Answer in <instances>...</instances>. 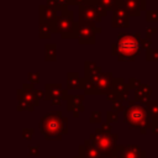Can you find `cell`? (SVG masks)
Wrapping results in <instances>:
<instances>
[{
  "mask_svg": "<svg viewBox=\"0 0 158 158\" xmlns=\"http://www.w3.org/2000/svg\"><path fill=\"white\" fill-rule=\"evenodd\" d=\"M112 109H114V111L116 112V111H121V110H123L125 107H123V105H122V101L117 100V101L112 102Z\"/></svg>",
  "mask_w": 158,
  "mask_h": 158,
  "instance_id": "cell-31",
  "label": "cell"
},
{
  "mask_svg": "<svg viewBox=\"0 0 158 158\" xmlns=\"http://www.w3.org/2000/svg\"><path fill=\"white\" fill-rule=\"evenodd\" d=\"M123 116L126 123H128L132 127L141 128L142 132H144V128L148 127L149 115L146 107L142 104H138L136 100H131L128 102V107L125 109Z\"/></svg>",
  "mask_w": 158,
  "mask_h": 158,
  "instance_id": "cell-3",
  "label": "cell"
},
{
  "mask_svg": "<svg viewBox=\"0 0 158 158\" xmlns=\"http://www.w3.org/2000/svg\"><path fill=\"white\" fill-rule=\"evenodd\" d=\"M117 60L120 62H133L141 53L142 46L139 40L135 35L118 33L117 35Z\"/></svg>",
  "mask_w": 158,
  "mask_h": 158,
  "instance_id": "cell-1",
  "label": "cell"
},
{
  "mask_svg": "<svg viewBox=\"0 0 158 158\" xmlns=\"http://www.w3.org/2000/svg\"><path fill=\"white\" fill-rule=\"evenodd\" d=\"M84 95H69L68 98V111H72L74 116H78L79 112L84 111L83 106Z\"/></svg>",
  "mask_w": 158,
  "mask_h": 158,
  "instance_id": "cell-15",
  "label": "cell"
},
{
  "mask_svg": "<svg viewBox=\"0 0 158 158\" xmlns=\"http://www.w3.org/2000/svg\"><path fill=\"white\" fill-rule=\"evenodd\" d=\"M85 80L79 75L77 72H68L67 73V88L70 90H78L84 89Z\"/></svg>",
  "mask_w": 158,
  "mask_h": 158,
  "instance_id": "cell-13",
  "label": "cell"
},
{
  "mask_svg": "<svg viewBox=\"0 0 158 158\" xmlns=\"http://www.w3.org/2000/svg\"><path fill=\"white\" fill-rule=\"evenodd\" d=\"M38 16H40V22L52 25L57 20V11L49 7L48 5L42 4L38 6Z\"/></svg>",
  "mask_w": 158,
  "mask_h": 158,
  "instance_id": "cell-12",
  "label": "cell"
},
{
  "mask_svg": "<svg viewBox=\"0 0 158 158\" xmlns=\"http://www.w3.org/2000/svg\"><path fill=\"white\" fill-rule=\"evenodd\" d=\"M152 94V86L149 84H142L135 90V100L138 104H147L149 101V96Z\"/></svg>",
  "mask_w": 158,
  "mask_h": 158,
  "instance_id": "cell-14",
  "label": "cell"
},
{
  "mask_svg": "<svg viewBox=\"0 0 158 158\" xmlns=\"http://www.w3.org/2000/svg\"><path fill=\"white\" fill-rule=\"evenodd\" d=\"M147 22H158V10H147L146 11Z\"/></svg>",
  "mask_w": 158,
  "mask_h": 158,
  "instance_id": "cell-23",
  "label": "cell"
},
{
  "mask_svg": "<svg viewBox=\"0 0 158 158\" xmlns=\"http://www.w3.org/2000/svg\"><path fill=\"white\" fill-rule=\"evenodd\" d=\"M60 15H62V16H67V17H69V19L74 20V12H73L72 10L64 9V10H62V11H60Z\"/></svg>",
  "mask_w": 158,
  "mask_h": 158,
  "instance_id": "cell-32",
  "label": "cell"
},
{
  "mask_svg": "<svg viewBox=\"0 0 158 158\" xmlns=\"http://www.w3.org/2000/svg\"><path fill=\"white\" fill-rule=\"evenodd\" d=\"M158 32V28L157 27H148V28H146V37L147 38H151L152 37V35H154V33H157Z\"/></svg>",
  "mask_w": 158,
  "mask_h": 158,
  "instance_id": "cell-30",
  "label": "cell"
},
{
  "mask_svg": "<svg viewBox=\"0 0 158 158\" xmlns=\"http://www.w3.org/2000/svg\"><path fill=\"white\" fill-rule=\"evenodd\" d=\"M146 110H147V112H148L151 118L154 117L156 115H158V100H156V101L149 100L146 104Z\"/></svg>",
  "mask_w": 158,
  "mask_h": 158,
  "instance_id": "cell-20",
  "label": "cell"
},
{
  "mask_svg": "<svg viewBox=\"0 0 158 158\" xmlns=\"http://www.w3.org/2000/svg\"><path fill=\"white\" fill-rule=\"evenodd\" d=\"M142 85V83L138 80V79H136V78H130L128 79V88L130 89H137L138 86H141Z\"/></svg>",
  "mask_w": 158,
  "mask_h": 158,
  "instance_id": "cell-25",
  "label": "cell"
},
{
  "mask_svg": "<svg viewBox=\"0 0 158 158\" xmlns=\"http://www.w3.org/2000/svg\"><path fill=\"white\" fill-rule=\"evenodd\" d=\"M51 35H52L51 25L40 22V26H38V36H40V38H49Z\"/></svg>",
  "mask_w": 158,
  "mask_h": 158,
  "instance_id": "cell-19",
  "label": "cell"
},
{
  "mask_svg": "<svg viewBox=\"0 0 158 158\" xmlns=\"http://www.w3.org/2000/svg\"><path fill=\"white\" fill-rule=\"evenodd\" d=\"M56 28L62 38H78V23L67 16H57Z\"/></svg>",
  "mask_w": 158,
  "mask_h": 158,
  "instance_id": "cell-5",
  "label": "cell"
},
{
  "mask_svg": "<svg viewBox=\"0 0 158 158\" xmlns=\"http://www.w3.org/2000/svg\"><path fill=\"white\" fill-rule=\"evenodd\" d=\"M44 100H53V99H62V100H68L69 95L65 89H62L60 83H54L49 84L47 83L44 85Z\"/></svg>",
  "mask_w": 158,
  "mask_h": 158,
  "instance_id": "cell-9",
  "label": "cell"
},
{
  "mask_svg": "<svg viewBox=\"0 0 158 158\" xmlns=\"http://www.w3.org/2000/svg\"><path fill=\"white\" fill-rule=\"evenodd\" d=\"M46 5H48L49 7L54 9L56 11H57V10H59V11H60V6H59V4H58L56 0H46Z\"/></svg>",
  "mask_w": 158,
  "mask_h": 158,
  "instance_id": "cell-28",
  "label": "cell"
},
{
  "mask_svg": "<svg viewBox=\"0 0 158 158\" xmlns=\"http://www.w3.org/2000/svg\"><path fill=\"white\" fill-rule=\"evenodd\" d=\"M111 91L117 96V100H120V101L128 100L130 88H128V84L125 83L123 78H114Z\"/></svg>",
  "mask_w": 158,
  "mask_h": 158,
  "instance_id": "cell-11",
  "label": "cell"
},
{
  "mask_svg": "<svg viewBox=\"0 0 158 158\" xmlns=\"http://www.w3.org/2000/svg\"><path fill=\"white\" fill-rule=\"evenodd\" d=\"M125 7L127 9L130 16L137 17L142 11V0H125Z\"/></svg>",
  "mask_w": 158,
  "mask_h": 158,
  "instance_id": "cell-17",
  "label": "cell"
},
{
  "mask_svg": "<svg viewBox=\"0 0 158 158\" xmlns=\"http://www.w3.org/2000/svg\"><path fill=\"white\" fill-rule=\"evenodd\" d=\"M78 23V42L80 44H94L96 42L95 35L101 32V28L93 22L77 21Z\"/></svg>",
  "mask_w": 158,
  "mask_h": 158,
  "instance_id": "cell-4",
  "label": "cell"
},
{
  "mask_svg": "<svg viewBox=\"0 0 158 158\" xmlns=\"http://www.w3.org/2000/svg\"><path fill=\"white\" fill-rule=\"evenodd\" d=\"M157 81H158V73H157Z\"/></svg>",
  "mask_w": 158,
  "mask_h": 158,
  "instance_id": "cell-38",
  "label": "cell"
},
{
  "mask_svg": "<svg viewBox=\"0 0 158 158\" xmlns=\"http://www.w3.org/2000/svg\"><path fill=\"white\" fill-rule=\"evenodd\" d=\"M112 80H114V77H112V73L111 72L102 73L100 75L99 80H98V83L95 84L91 94H107L111 90Z\"/></svg>",
  "mask_w": 158,
  "mask_h": 158,
  "instance_id": "cell-10",
  "label": "cell"
},
{
  "mask_svg": "<svg viewBox=\"0 0 158 158\" xmlns=\"http://www.w3.org/2000/svg\"><path fill=\"white\" fill-rule=\"evenodd\" d=\"M101 74H102L101 67H98L95 62H93V60L84 62V79H93Z\"/></svg>",
  "mask_w": 158,
  "mask_h": 158,
  "instance_id": "cell-16",
  "label": "cell"
},
{
  "mask_svg": "<svg viewBox=\"0 0 158 158\" xmlns=\"http://www.w3.org/2000/svg\"><path fill=\"white\" fill-rule=\"evenodd\" d=\"M117 4V0H98L96 2V6H100V7H104L105 10H114V7L116 6Z\"/></svg>",
  "mask_w": 158,
  "mask_h": 158,
  "instance_id": "cell-21",
  "label": "cell"
},
{
  "mask_svg": "<svg viewBox=\"0 0 158 158\" xmlns=\"http://www.w3.org/2000/svg\"><path fill=\"white\" fill-rule=\"evenodd\" d=\"M41 131L46 138H59L67 132V118L60 111L48 112L41 120Z\"/></svg>",
  "mask_w": 158,
  "mask_h": 158,
  "instance_id": "cell-2",
  "label": "cell"
},
{
  "mask_svg": "<svg viewBox=\"0 0 158 158\" xmlns=\"http://www.w3.org/2000/svg\"><path fill=\"white\" fill-rule=\"evenodd\" d=\"M79 21H85V22H100L101 21V14L99 11V7L96 5H86L81 4L79 5Z\"/></svg>",
  "mask_w": 158,
  "mask_h": 158,
  "instance_id": "cell-7",
  "label": "cell"
},
{
  "mask_svg": "<svg viewBox=\"0 0 158 158\" xmlns=\"http://www.w3.org/2000/svg\"><path fill=\"white\" fill-rule=\"evenodd\" d=\"M146 60L147 62H158V49H147L146 51Z\"/></svg>",
  "mask_w": 158,
  "mask_h": 158,
  "instance_id": "cell-22",
  "label": "cell"
},
{
  "mask_svg": "<svg viewBox=\"0 0 158 158\" xmlns=\"http://www.w3.org/2000/svg\"><path fill=\"white\" fill-rule=\"evenodd\" d=\"M32 133H33V130L32 128H26V130H23V138H31L32 137Z\"/></svg>",
  "mask_w": 158,
  "mask_h": 158,
  "instance_id": "cell-34",
  "label": "cell"
},
{
  "mask_svg": "<svg viewBox=\"0 0 158 158\" xmlns=\"http://www.w3.org/2000/svg\"><path fill=\"white\" fill-rule=\"evenodd\" d=\"M139 42H141V46H142V48H144L146 51L147 49H149L151 48V46H152V40L151 38H147V37H141L139 38Z\"/></svg>",
  "mask_w": 158,
  "mask_h": 158,
  "instance_id": "cell-24",
  "label": "cell"
},
{
  "mask_svg": "<svg viewBox=\"0 0 158 158\" xmlns=\"http://www.w3.org/2000/svg\"><path fill=\"white\" fill-rule=\"evenodd\" d=\"M106 117H107V122H109V123L117 121V114H116L115 111H109V112L106 114Z\"/></svg>",
  "mask_w": 158,
  "mask_h": 158,
  "instance_id": "cell-27",
  "label": "cell"
},
{
  "mask_svg": "<svg viewBox=\"0 0 158 158\" xmlns=\"http://www.w3.org/2000/svg\"><path fill=\"white\" fill-rule=\"evenodd\" d=\"M44 59L47 62H54L57 59V44L56 43L44 44Z\"/></svg>",
  "mask_w": 158,
  "mask_h": 158,
  "instance_id": "cell-18",
  "label": "cell"
},
{
  "mask_svg": "<svg viewBox=\"0 0 158 158\" xmlns=\"http://www.w3.org/2000/svg\"><path fill=\"white\" fill-rule=\"evenodd\" d=\"M90 139L93 141V143L98 147V149H100L102 153L107 154V152H111V149L115 147V141H116V136L112 135H104L96 131L95 135H93L90 137Z\"/></svg>",
  "mask_w": 158,
  "mask_h": 158,
  "instance_id": "cell-8",
  "label": "cell"
},
{
  "mask_svg": "<svg viewBox=\"0 0 158 158\" xmlns=\"http://www.w3.org/2000/svg\"><path fill=\"white\" fill-rule=\"evenodd\" d=\"M68 5H77L75 0H68Z\"/></svg>",
  "mask_w": 158,
  "mask_h": 158,
  "instance_id": "cell-37",
  "label": "cell"
},
{
  "mask_svg": "<svg viewBox=\"0 0 158 158\" xmlns=\"http://www.w3.org/2000/svg\"><path fill=\"white\" fill-rule=\"evenodd\" d=\"M59 6H60V11L64 10V9H68V0H56Z\"/></svg>",
  "mask_w": 158,
  "mask_h": 158,
  "instance_id": "cell-33",
  "label": "cell"
},
{
  "mask_svg": "<svg viewBox=\"0 0 158 158\" xmlns=\"http://www.w3.org/2000/svg\"><path fill=\"white\" fill-rule=\"evenodd\" d=\"M111 26L121 28H127L130 26V14L125 7V0H117V4L112 10Z\"/></svg>",
  "mask_w": 158,
  "mask_h": 158,
  "instance_id": "cell-6",
  "label": "cell"
},
{
  "mask_svg": "<svg viewBox=\"0 0 158 158\" xmlns=\"http://www.w3.org/2000/svg\"><path fill=\"white\" fill-rule=\"evenodd\" d=\"M152 125L153 126H158V115H156L154 117H152Z\"/></svg>",
  "mask_w": 158,
  "mask_h": 158,
  "instance_id": "cell-36",
  "label": "cell"
},
{
  "mask_svg": "<svg viewBox=\"0 0 158 158\" xmlns=\"http://www.w3.org/2000/svg\"><path fill=\"white\" fill-rule=\"evenodd\" d=\"M111 54L112 56H117V43H112V46H111Z\"/></svg>",
  "mask_w": 158,
  "mask_h": 158,
  "instance_id": "cell-35",
  "label": "cell"
},
{
  "mask_svg": "<svg viewBox=\"0 0 158 158\" xmlns=\"http://www.w3.org/2000/svg\"><path fill=\"white\" fill-rule=\"evenodd\" d=\"M101 114L99 111H93L91 112V117H90V122H100Z\"/></svg>",
  "mask_w": 158,
  "mask_h": 158,
  "instance_id": "cell-29",
  "label": "cell"
},
{
  "mask_svg": "<svg viewBox=\"0 0 158 158\" xmlns=\"http://www.w3.org/2000/svg\"><path fill=\"white\" fill-rule=\"evenodd\" d=\"M28 80H30V83H32V84L38 83V81H40V73H38V72L28 73Z\"/></svg>",
  "mask_w": 158,
  "mask_h": 158,
  "instance_id": "cell-26",
  "label": "cell"
}]
</instances>
